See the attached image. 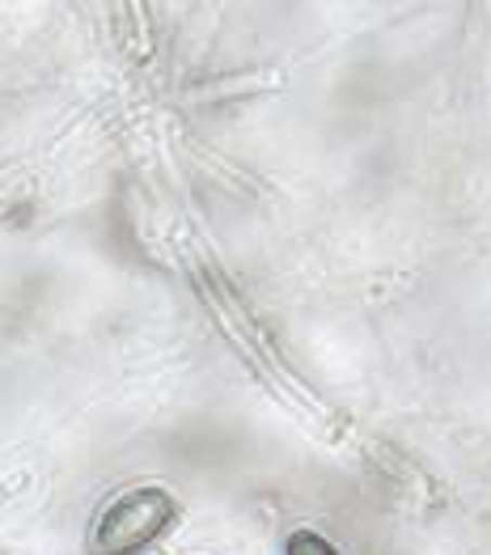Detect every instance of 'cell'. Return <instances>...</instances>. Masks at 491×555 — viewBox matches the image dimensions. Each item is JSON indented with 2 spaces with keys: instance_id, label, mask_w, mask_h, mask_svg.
<instances>
[{
  "instance_id": "1",
  "label": "cell",
  "mask_w": 491,
  "mask_h": 555,
  "mask_svg": "<svg viewBox=\"0 0 491 555\" xmlns=\"http://www.w3.org/2000/svg\"><path fill=\"white\" fill-rule=\"evenodd\" d=\"M179 496L170 488L144 483L124 496H115L106 509L98 513L90 530V552L93 555H140L148 552L175 521H179Z\"/></svg>"
},
{
  "instance_id": "2",
  "label": "cell",
  "mask_w": 491,
  "mask_h": 555,
  "mask_svg": "<svg viewBox=\"0 0 491 555\" xmlns=\"http://www.w3.org/2000/svg\"><path fill=\"white\" fill-rule=\"evenodd\" d=\"M284 555H339V547H335L326 534L301 526V530H293V534L284 539Z\"/></svg>"
}]
</instances>
